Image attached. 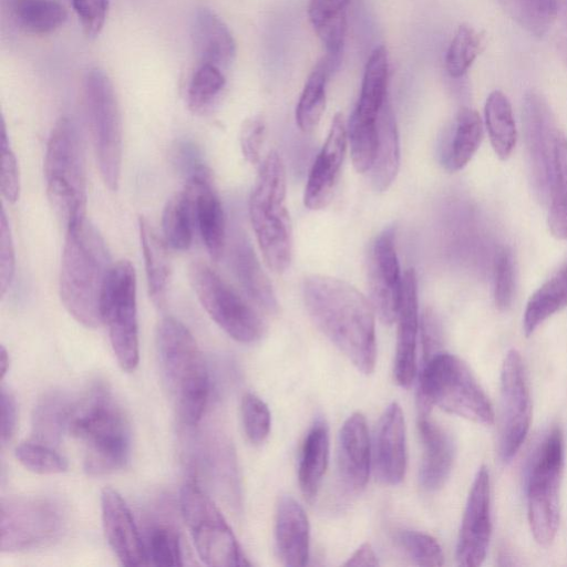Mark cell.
Returning <instances> with one entry per match:
<instances>
[{
	"instance_id": "cell-10",
	"label": "cell",
	"mask_w": 567,
	"mask_h": 567,
	"mask_svg": "<svg viewBox=\"0 0 567 567\" xmlns=\"http://www.w3.org/2000/svg\"><path fill=\"white\" fill-rule=\"evenodd\" d=\"M564 468V436L554 427L542 443L527 481V516L535 542L548 547L559 525V488Z\"/></svg>"
},
{
	"instance_id": "cell-9",
	"label": "cell",
	"mask_w": 567,
	"mask_h": 567,
	"mask_svg": "<svg viewBox=\"0 0 567 567\" xmlns=\"http://www.w3.org/2000/svg\"><path fill=\"white\" fill-rule=\"evenodd\" d=\"M179 504L204 564L214 567L250 565L219 508L196 482H187L182 487Z\"/></svg>"
},
{
	"instance_id": "cell-25",
	"label": "cell",
	"mask_w": 567,
	"mask_h": 567,
	"mask_svg": "<svg viewBox=\"0 0 567 567\" xmlns=\"http://www.w3.org/2000/svg\"><path fill=\"white\" fill-rule=\"evenodd\" d=\"M275 545L281 564L305 566L309 558L310 526L301 505L291 496L279 498L275 519Z\"/></svg>"
},
{
	"instance_id": "cell-39",
	"label": "cell",
	"mask_w": 567,
	"mask_h": 567,
	"mask_svg": "<svg viewBox=\"0 0 567 567\" xmlns=\"http://www.w3.org/2000/svg\"><path fill=\"white\" fill-rule=\"evenodd\" d=\"M350 0H309V20L327 53L340 56L347 31V7Z\"/></svg>"
},
{
	"instance_id": "cell-37",
	"label": "cell",
	"mask_w": 567,
	"mask_h": 567,
	"mask_svg": "<svg viewBox=\"0 0 567 567\" xmlns=\"http://www.w3.org/2000/svg\"><path fill=\"white\" fill-rule=\"evenodd\" d=\"M73 401L62 392H50L37 403L32 414V440L55 446L68 431Z\"/></svg>"
},
{
	"instance_id": "cell-49",
	"label": "cell",
	"mask_w": 567,
	"mask_h": 567,
	"mask_svg": "<svg viewBox=\"0 0 567 567\" xmlns=\"http://www.w3.org/2000/svg\"><path fill=\"white\" fill-rule=\"evenodd\" d=\"M1 193L6 200L16 203L20 197L21 178L17 156L11 147L10 140L3 123L1 134Z\"/></svg>"
},
{
	"instance_id": "cell-27",
	"label": "cell",
	"mask_w": 567,
	"mask_h": 567,
	"mask_svg": "<svg viewBox=\"0 0 567 567\" xmlns=\"http://www.w3.org/2000/svg\"><path fill=\"white\" fill-rule=\"evenodd\" d=\"M234 272L249 298L268 312H276L278 302L272 286L264 272L247 238L235 234L230 246Z\"/></svg>"
},
{
	"instance_id": "cell-8",
	"label": "cell",
	"mask_w": 567,
	"mask_h": 567,
	"mask_svg": "<svg viewBox=\"0 0 567 567\" xmlns=\"http://www.w3.org/2000/svg\"><path fill=\"white\" fill-rule=\"evenodd\" d=\"M83 100L100 175L111 190L120 184L123 155L122 115L107 73L91 68L83 79Z\"/></svg>"
},
{
	"instance_id": "cell-7",
	"label": "cell",
	"mask_w": 567,
	"mask_h": 567,
	"mask_svg": "<svg viewBox=\"0 0 567 567\" xmlns=\"http://www.w3.org/2000/svg\"><path fill=\"white\" fill-rule=\"evenodd\" d=\"M49 202L65 228L85 218L86 169L76 124L61 116L50 133L43 166Z\"/></svg>"
},
{
	"instance_id": "cell-52",
	"label": "cell",
	"mask_w": 567,
	"mask_h": 567,
	"mask_svg": "<svg viewBox=\"0 0 567 567\" xmlns=\"http://www.w3.org/2000/svg\"><path fill=\"white\" fill-rule=\"evenodd\" d=\"M265 137V124L255 116L247 118L240 128L239 141L244 157L250 164H258Z\"/></svg>"
},
{
	"instance_id": "cell-14",
	"label": "cell",
	"mask_w": 567,
	"mask_h": 567,
	"mask_svg": "<svg viewBox=\"0 0 567 567\" xmlns=\"http://www.w3.org/2000/svg\"><path fill=\"white\" fill-rule=\"evenodd\" d=\"M501 425L498 451L509 462L523 445L532 420V402L520 353L507 351L501 368Z\"/></svg>"
},
{
	"instance_id": "cell-41",
	"label": "cell",
	"mask_w": 567,
	"mask_h": 567,
	"mask_svg": "<svg viewBox=\"0 0 567 567\" xmlns=\"http://www.w3.org/2000/svg\"><path fill=\"white\" fill-rule=\"evenodd\" d=\"M225 85L226 76L221 69L210 63H197L186 87V102L190 112H208Z\"/></svg>"
},
{
	"instance_id": "cell-6",
	"label": "cell",
	"mask_w": 567,
	"mask_h": 567,
	"mask_svg": "<svg viewBox=\"0 0 567 567\" xmlns=\"http://www.w3.org/2000/svg\"><path fill=\"white\" fill-rule=\"evenodd\" d=\"M433 405L477 424L494 422L493 406L472 371L447 352L423 361L419 374V412H430Z\"/></svg>"
},
{
	"instance_id": "cell-36",
	"label": "cell",
	"mask_w": 567,
	"mask_h": 567,
	"mask_svg": "<svg viewBox=\"0 0 567 567\" xmlns=\"http://www.w3.org/2000/svg\"><path fill=\"white\" fill-rule=\"evenodd\" d=\"M567 307V262L547 279L528 299L523 329L528 337L549 317Z\"/></svg>"
},
{
	"instance_id": "cell-29",
	"label": "cell",
	"mask_w": 567,
	"mask_h": 567,
	"mask_svg": "<svg viewBox=\"0 0 567 567\" xmlns=\"http://www.w3.org/2000/svg\"><path fill=\"white\" fill-rule=\"evenodd\" d=\"M378 144L370 173L371 184L383 192L393 183L400 165L399 134L392 106L388 100L378 115Z\"/></svg>"
},
{
	"instance_id": "cell-4",
	"label": "cell",
	"mask_w": 567,
	"mask_h": 567,
	"mask_svg": "<svg viewBox=\"0 0 567 567\" xmlns=\"http://www.w3.org/2000/svg\"><path fill=\"white\" fill-rule=\"evenodd\" d=\"M156 348L162 375L179 419L196 425L203 417L208 396V371L189 330L172 317L157 328Z\"/></svg>"
},
{
	"instance_id": "cell-45",
	"label": "cell",
	"mask_w": 567,
	"mask_h": 567,
	"mask_svg": "<svg viewBox=\"0 0 567 567\" xmlns=\"http://www.w3.org/2000/svg\"><path fill=\"white\" fill-rule=\"evenodd\" d=\"M16 457L29 471L37 474H59L68 468V461L53 446L35 440L21 442Z\"/></svg>"
},
{
	"instance_id": "cell-34",
	"label": "cell",
	"mask_w": 567,
	"mask_h": 567,
	"mask_svg": "<svg viewBox=\"0 0 567 567\" xmlns=\"http://www.w3.org/2000/svg\"><path fill=\"white\" fill-rule=\"evenodd\" d=\"M340 56L327 53L309 74L296 107V122L303 132L313 131L326 107V85Z\"/></svg>"
},
{
	"instance_id": "cell-32",
	"label": "cell",
	"mask_w": 567,
	"mask_h": 567,
	"mask_svg": "<svg viewBox=\"0 0 567 567\" xmlns=\"http://www.w3.org/2000/svg\"><path fill=\"white\" fill-rule=\"evenodd\" d=\"M482 138L483 122L480 114L473 109L462 107L442 146V165L450 172L462 169L478 150Z\"/></svg>"
},
{
	"instance_id": "cell-38",
	"label": "cell",
	"mask_w": 567,
	"mask_h": 567,
	"mask_svg": "<svg viewBox=\"0 0 567 567\" xmlns=\"http://www.w3.org/2000/svg\"><path fill=\"white\" fill-rule=\"evenodd\" d=\"M491 145L502 161L507 159L517 141V128L508 97L499 90L489 93L484 107Z\"/></svg>"
},
{
	"instance_id": "cell-55",
	"label": "cell",
	"mask_w": 567,
	"mask_h": 567,
	"mask_svg": "<svg viewBox=\"0 0 567 567\" xmlns=\"http://www.w3.org/2000/svg\"><path fill=\"white\" fill-rule=\"evenodd\" d=\"M0 365H1V379H3L6 373L9 370V365H10L9 353L3 346L1 347Z\"/></svg>"
},
{
	"instance_id": "cell-42",
	"label": "cell",
	"mask_w": 567,
	"mask_h": 567,
	"mask_svg": "<svg viewBox=\"0 0 567 567\" xmlns=\"http://www.w3.org/2000/svg\"><path fill=\"white\" fill-rule=\"evenodd\" d=\"M528 32L542 37L558 17V0H498Z\"/></svg>"
},
{
	"instance_id": "cell-47",
	"label": "cell",
	"mask_w": 567,
	"mask_h": 567,
	"mask_svg": "<svg viewBox=\"0 0 567 567\" xmlns=\"http://www.w3.org/2000/svg\"><path fill=\"white\" fill-rule=\"evenodd\" d=\"M243 427L254 444L262 443L270 432L271 415L267 404L256 394L247 392L240 403Z\"/></svg>"
},
{
	"instance_id": "cell-1",
	"label": "cell",
	"mask_w": 567,
	"mask_h": 567,
	"mask_svg": "<svg viewBox=\"0 0 567 567\" xmlns=\"http://www.w3.org/2000/svg\"><path fill=\"white\" fill-rule=\"evenodd\" d=\"M309 316L318 329L361 372L374 370V310L349 282L323 275L308 276L302 286Z\"/></svg>"
},
{
	"instance_id": "cell-2",
	"label": "cell",
	"mask_w": 567,
	"mask_h": 567,
	"mask_svg": "<svg viewBox=\"0 0 567 567\" xmlns=\"http://www.w3.org/2000/svg\"><path fill=\"white\" fill-rule=\"evenodd\" d=\"M112 266L103 237L86 218L66 227L60 298L68 312L86 328L102 323V293Z\"/></svg>"
},
{
	"instance_id": "cell-56",
	"label": "cell",
	"mask_w": 567,
	"mask_h": 567,
	"mask_svg": "<svg viewBox=\"0 0 567 567\" xmlns=\"http://www.w3.org/2000/svg\"><path fill=\"white\" fill-rule=\"evenodd\" d=\"M558 14L561 16L567 25V0H558Z\"/></svg>"
},
{
	"instance_id": "cell-44",
	"label": "cell",
	"mask_w": 567,
	"mask_h": 567,
	"mask_svg": "<svg viewBox=\"0 0 567 567\" xmlns=\"http://www.w3.org/2000/svg\"><path fill=\"white\" fill-rule=\"evenodd\" d=\"M483 50V37L472 27L456 30L445 55V69L451 78L463 76Z\"/></svg>"
},
{
	"instance_id": "cell-13",
	"label": "cell",
	"mask_w": 567,
	"mask_h": 567,
	"mask_svg": "<svg viewBox=\"0 0 567 567\" xmlns=\"http://www.w3.org/2000/svg\"><path fill=\"white\" fill-rule=\"evenodd\" d=\"M0 507L1 551H23L44 546L63 529V513L48 498L7 497L1 499Z\"/></svg>"
},
{
	"instance_id": "cell-46",
	"label": "cell",
	"mask_w": 567,
	"mask_h": 567,
	"mask_svg": "<svg viewBox=\"0 0 567 567\" xmlns=\"http://www.w3.org/2000/svg\"><path fill=\"white\" fill-rule=\"evenodd\" d=\"M395 540L405 555L419 566H441L444 563L440 544L429 534L401 529L395 534Z\"/></svg>"
},
{
	"instance_id": "cell-12",
	"label": "cell",
	"mask_w": 567,
	"mask_h": 567,
	"mask_svg": "<svg viewBox=\"0 0 567 567\" xmlns=\"http://www.w3.org/2000/svg\"><path fill=\"white\" fill-rule=\"evenodd\" d=\"M188 277L207 315L230 338L252 343L262 337L265 323L259 313L208 264L193 261Z\"/></svg>"
},
{
	"instance_id": "cell-35",
	"label": "cell",
	"mask_w": 567,
	"mask_h": 567,
	"mask_svg": "<svg viewBox=\"0 0 567 567\" xmlns=\"http://www.w3.org/2000/svg\"><path fill=\"white\" fill-rule=\"evenodd\" d=\"M195 225L194 193L186 183L184 188L166 203L162 216L163 237L178 251L187 250L193 241Z\"/></svg>"
},
{
	"instance_id": "cell-11",
	"label": "cell",
	"mask_w": 567,
	"mask_h": 567,
	"mask_svg": "<svg viewBox=\"0 0 567 567\" xmlns=\"http://www.w3.org/2000/svg\"><path fill=\"white\" fill-rule=\"evenodd\" d=\"M136 292L134 266L125 259L113 264L102 293L101 319L120 367L128 372L140 360Z\"/></svg>"
},
{
	"instance_id": "cell-50",
	"label": "cell",
	"mask_w": 567,
	"mask_h": 567,
	"mask_svg": "<svg viewBox=\"0 0 567 567\" xmlns=\"http://www.w3.org/2000/svg\"><path fill=\"white\" fill-rule=\"evenodd\" d=\"M71 3L84 34L96 38L106 21L109 0H71Z\"/></svg>"
},
{
	"instance_id": "cell-40",
	"label": "cell",
	"mask_w": 567,
	"mask_h": 567,
	"mask_svg": "<svg viewBox=\"0 0 567 567\" xmlns=\"http://www.w3.org/2000/svg\"><path fill=\"white\" fill-rule=\"evenodd\" d=\"M548 227L558 239H567V137H558L548 192Z\"/></svg>"
},
{
	"instance_id": "cell-51",
	"label": "cell",
	"mask_w": 567,
	"mask_h": 567,
	"mask_svg": "<svg viewBox=\"0 0 567 567\" xmlns=\"http://www.w3.org/2000/svg\"><path fill=\"white\" fill-rule=\"evenodd\" d=\"M16 270V251L4 209H1L0 216V293L6 295L12 284Z\"/></svg>"
},
{
	"instance_id": "cell-16",
	"label": "cell",
	"mask_w": 567,
	"mask_h": 567,
	"mask_svg": "<svg viewBox=\"0 0 567 567\" xmlns=\"http://www.w3.org/2000/svg\"><path fill=\"white\" fill-rule=\"evenodd\" d=\"M402 278L394 228L388 227L375 237L368 258L369 301L384 324L396 320Z\"/></svg>"
},
{
	"instance_id": "cell-43",
	"label": "cell",
	"mask_w": 567,
	"mask_h": 567,
	"mask_svg": "<svg viewBox=\"0 0 567 567\" xmlns=\"http://www.w3.org/2000/svg\"><path fill=\"white\" fill-rule=\"evenodd\" d=\"M143 543L148 564L161 567L183 565L181 539L173 526L164 523L150 526Z\"/></svg>"
},
{
	"instance_id": "cell-18",
	"label": "cell",
	"mask_w": 567,
	"mask_h": 567,
	"mask_svg": "<svg viewBox=\"0 0 567 567\" xmlns=\"http://www.w3.org/2000/svg\"><path fill=\"white\" fill-rule=\"evenodd\" d=\"M347 144V126L342 114L338 113L307 179L303 203L309 209H322L331 202Z\"/></svg>"
},
{
	"instance_id": "cell-54",
	"label": "cell",
	"mask_w": 567,
	"mask_h": 567,
	"mask_svg": "<svg viewBox=\"0 0 567 567\" xmlns=\"http://www.w3.org/2000/svg\"><path fill=\"white\" fill-rule=\"evenodd\" d=\"M346 566H378L377 555L370 544H362L346 561Z\"/></svg>"
},
{
	"instance_id": "cell-3",
	"label": "cell",
	"mask_w": 567,
	"mask_h": 567,
	"mask_svg": "<svg viewBox=\"0 0 567 567\" xmlns=\"http://www.w3.org/2000/svg\"><path fill=\"white\" fill-rule=\"evenodd\" d=\"M68 432L82 443L83 468L90 476L114 473L130 460L127 417L110 389L102 383L93 385L73 403Z\"/></svg>"
},
{
	"instance_id": "cell-24",
	"label": "cell",
	"mask_w": 567,
	"mask_h": 567,
	"mask_svg": "<svg viewBox=\"0 0 567 567\" xmlns=\"http://www.w3.org/2000/svg\"><path fill=\"white\" fill-rule=\"evenodd\" d=\"M429 414L430 412H419L417 417V429L423 446L419 482L423 489L434 492L440 489L450 476L455 445L451 435Z\"/></svg>"
},
{
	"instance_id": "cell-31",
	"label": "cell",
	"mask_w": 567,
	"mask_h": 567,
	"mask_svg": "<svg viewBox=\"0 0 567 567\" xmlns=\"http://www.w3.org/2000/svg\"><path fill=\"white\" fill-rule=\"evenodd\" d=\"M389 59L385 47L375 48L367 62L359 100L350 118L359 122H377L388 99Z\"/></svg>"
},
{
	"instance_id": "cell-53",
	"label": "cell",
	"mask_w": 567,
	"mask_h": 567,
	"mask_svg": "<svg viewBox=\"0 0 567 567\" xmlns=\"http://www.w3.org/2000/svg\"><path fill=\"white\" fill-rule=\"evenodd\" d=\"M0 408V439L1 443L6 444V442L10 441L16 430L17 404L12 393L8 391L3 385L1 386Z\"/></svg>"
},
{
	"instance_id": "cell-20",
	"label": "cell",
	"mask_w": 567,
	"mask_h": 567,
	"mask_svg": "<svg viewBox=\"0 0 567 567\" xmlns=\"http://www.w3.org/2000/svg\"><path fill=\"white\" fill-rule=\"evenodd\" d=\"M373 467L380 482L398 485L406 468L405 423L401 406L392 402L382 413L373 440Z\"/></svg>"
},
{
	"instance_id": "cell-19",
	"label": "cell",
	"mask_w": 567,
	"mask_h": 567,
	"mask_svg": "<svg viewBox=\"0 0 567 567\" xmlns=\"http://www.w3.org/2000/svg\"><path fill=\"white\" fill-rule=\"evenodd\" d=\"M101 513L106 540L120 563L124 566L148 565L131 509L115 489L106 487L102 491Z\"/></svg>"
},
{
	"instance_id": "cell-30",
	"label": "cell",
	"mask_w": 567,
	"mask_h": 567,
	"mask_svg": "<svg viewBox=\"0 0 567 567\" xmlns=\"http://www.w3.org/2000/svg\"><path fill=\"white\" fill-rule=\"evenodd\" d=\"M329 427L324 420L315 421L302 444L298 482L302 495L312 502L318 494L329 461Z\"/></svg>"
},
{
	"instance_id": "cell-26",
	"label": "cell",
	"mask_w": 567,
	"mask_h": 567,
	"mask_svg": "<svg viewBox=\"0 0 567 567\" xmlns=\"http://www.w3.org/2000/svg\"><path fill=\"white\" fill-rule=\"evenodd\" d=\"M190 39L197 63L227 70L236 55V43L226 23L210 9L199 8L190 23Z\"/></svg>"
},
{
	"instance_id": "cell-33",
	"label": "cell",
	"mask_w": 567,
	"mask_h": 567,
	"mask_svg": "<svg viewBox=\"0 0 567 567\" xmlns=\"http://www.w3.org/2000/svg\"><path fill=\"white\" fill-rule=\"evenodd\" d=\"M14 25L24 33L45 35L60 29L68 12L59 0H6Z\"/></svg>"
},
{
	"instance_id": "cell-22",
	"label": "cell",
	"mask_w": 567,
	"mask_h": 567,
	"mask_svg": "<svg viewBox=\"0 0 567 567\" xmlns=\"http://www.w3.org/2000/svg\"><path fill=\"white\" fill-rule=\"evenodd\" d=\"M371 446L367 420L355 412L342 424L337 445V467L344 488L353 494L364 489L370 472Z\"/></svg>"
},
{
	"instance_id": "cell-17",
	"label": "cell",
	"mask_w": 567,
	"mask_h": 567,
	"mask_svg": "<svg viewBox=\"0 0 567 567\" xmlns=\"http://www.w3.org/2000/svg\"><path fill=\"white\" fill-rule=\"evenodd\" d=\"M492 536L491 481L486 466L473 480L456 545L460 566L478 567L485 560Z\"/></svg>"
},
{
	"instance_id": "cell-28",
	"label": "cell",
	"mask_w": 567,
	"mask_h": 567,
	"mask_svg": "<svg viewBox=\"0 0 567 567\" xmlns=\"http://www.w3.org/2000/svg\"><path fill=\"white\" fill-rule=\"evenodd\" d=\"M138 229L148 293L157 307H163L171 280L168 245L144 216L138 218Z\"/></svg>"
},
{
	"instance_id": "cell-23",
	"label": "cell",
	"mask_w": 567,
	"mask_h": 567,
	"mask_svg": "<svg viewBox=\"0 0 567 567\" xmlns=\"http://www.w3.org/2000/svg\"><path fill=\"white\" fill-rule=\"evenodd\" d=\"M194 193L195 225L212 259L218 260L226 246V220L209 171L202 167L187 177Z\"/></svg>"
},
{
	"instance_id": "cell-15",
	"label": "cell",
	"mask_w": 567,
	"mask_h": 567,
	"mask_svg": "<svg viewBox=\"0 0 567 567\" xmlns=\"http://www.w3.org/2000/svg\"><path fill=\"white\" fill-rule=\"evenodd\" d=\"M523 126L534 187L542 197H548L556 145L561 132L547 102L534 92L524 100Z\"/></svg>"
},
{
	"instance_id": "cell-48",
	"label": "cell",
	"mask_w": 567,
	"mask_h": 567,
	"mask_svg": "<svg viewBox=\"0 0 567 567\" xmlns=\"http://www.w3.org/2000/svg\"><path fill=\"white\" fill-rule=\"evenodd\" d=\"M515 295V267L511 251L503 247L498 250L494 260V289L493 296L495 306L507 310L514 300Z\"/></svg>"
},
{
	"instance_id": "cell-5",
	"label": "cell",
	"mask_w": 567,
	"mask_h": 567,
	"mask_svg": "<svg viewBox=\"0 0 567 567\" xmlns=\"http://www.w3.org/2000/svg\"><path fill=\"white\" fill-rule=\"evenodd\" d=\"M286 196L285 164L281 156L271 151L260 165L248 209L262 257L277 274L287 270L292 257V227Z\"/></svg>"
},
{
	"instance_id": "cell-21",
	"label": "cell",
	"mask_w": 567,
	"mask_h": 567,
	"mask_svg": "<svg viewBox=\"0 0 567 567\" xmlns=\"http://www.w3.org/2000/svg\"><path fill=\"white\" fill-rule=\"evenodd\" d=\"M393 373L402 388H409L416 373V338L419 332L417 279L413 268L402 278L399 302Z\"/></svg>"
}]
</instances>
